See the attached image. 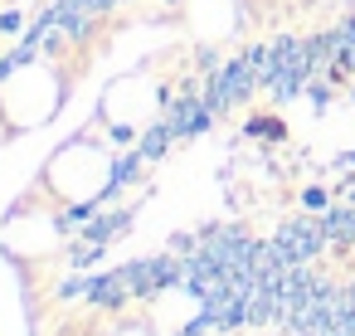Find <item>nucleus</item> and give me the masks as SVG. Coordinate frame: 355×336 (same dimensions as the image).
Wrapping results in <instances>:
<instances>
[{"label": "nucleus", "mask_w": 355, "mask_h": 336, "mask_svg": "<svg viewBox=\"0 0 355 336\" xmlns=\"http://www.w3.org/2000/svg\"><path fill=\"white\" fill-rule=\"evenodd\" d=\"M0 30H20V10H6V15H0Z\"/></svg>", "instance_id": "obj_2"}, {"label": "nucleus", "mask_w": 355, "mask_h": 336, "mask_svg": "<svg viewBox=\"0 0 355 336\" xmlns=\"http://www.w3.org/2000/svg\"><path fill=\"white\" fill-rule=\"evenodd\" d=\"M302 205H306V210H326V190H306Z\"/></svg>", "instance_id": "obj_1"}]
</instances>
